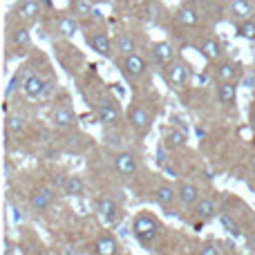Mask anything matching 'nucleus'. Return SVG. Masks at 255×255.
Segmentation results:
<instances>
[{"label":"nucleus","mask_w":255,"mask_h":255,"mask_svg":"<svg viewBox=\"0 0 255 255\" xmlns=\"http://www.w3.org/2000/svg\"><path fill=\"white\" fill-rule=\"evenodd\" d=\"M132 231H134V235H136V240H139V242L148 244V242H152V240L157 238L159 224H157V220H154V217L139 215L134 220V226H132Z\"/></svg>","instance_id":"1"},{"label":"nucleus","mask_w":255,"mask_h":255,"mask_svg":"<svg viewBox=\"0 0 255 255\" xmlns=\"http://www.w3.org/2000/svg\"><path fill=\"white\" fill-rule=\"evenodd\" d=\"M97 208H99V213H101L103 222H106L108 226H115L117 222H119L121 211H119V206H117L115 199H110V197H101V199L97 202Z\"/></svg>","instance_id":"2"},{"label":"nucleus","mask_w":255,"mask_h":255,"mask_svg":"<svg viewBox=\"0 0 255 255\" xmlns=\"http://www.w3.org/2000/svg\"><path fill=\"white\" fill-rule=\"evenodd\" d=\"M188 76H190V72L184 63H172V65H168V70H166L168 83H170L175 90L184 88V85L188 83Z\"/></svg>","instance_id":"3"},{"label":"nucleus","mask_w":255,"mask_h":255,"mask_svg":"<svg viewBox=\"0 0 255 255\" xmlns=\"http://www.w3.org/2000/svg\"><path fill=\"white\" fill-rule=\"evenodd\" d=\"M45 90H47V81H43L40 76H36V74H29V76H27L25 85H22V92H25L29 99H40V97H45Z\"/></svg>","instance_id":"4"},{"label":"nucleus","mask_w":255,"mask_h":255,"mask_svg":"<svg viewBox=\"0 0 255 255\" xmlns=\"http://www.w3.org/2000/svg\"><path fill=\"white\" fill-rule=\"evenodd\" d=\"M99 121H101L103 126H117L119 124V108L115 106L112 101H101V106H99Z\"/></svg>","instance_id":"5"},{"label":"nucleus","mask_w":255,"mask_h":255,"mask_svg":"<svg viewBox=\"0 0 255 255\" xmlns=\"http://www.w3.org/2000/svg\"><path fill=\"white\" fill-rule=\"evenodd\" d=\"M52 199H54V190H49V188L36 190V193L31 195V208H34L36 213H45L49 208V204H52Z\"/></svg>","instance_id":"6"},{"label":"nucleus","mask_w":255,"mask_h":255,"mask_svg":"<svg viewBox=\"0 0 255 255\" xmlns=\"http://www.w3.org/2000/svg\"><path fill=\"white\" fill-rule=\"evenodd\" d=\"M94 251L97 255H117L119 253V244H117V240L112 238V235H101V238L97 240V244H94Z\"/></svg>","instance_id":"7"},{"label":"nucleus","mask_w":255,"mask_h":255,"mask_svg":"<svg viewBox=\"0 0 255 255\" xmlns=\"http://www.w3.org/2000/svg\"><path fill=\"white\" fill-rule=\"evenodd\" d=\"M88 43H90V47H92L97 54H101V56H108V54H110V49H112V43H110V38H108V34H92V36H88Z\"/></svg>","instance_id":"8"},{"label":"nucleus","mask_w":255,"mask_h":255,"mask_svg":"<svg viewBox=\"0 0 255 255\" xmlns=\"http://www.w3.org/2000/svg\"><path fill=\"white\" fill-rule=\"evenodd\" d=\"M115 163H117V170H119L121 175H126V177H130V175H134L136 172V159L132 157L130 152H121L119 157L115 159Z\"/></svg>","instance_id":"9"},{"label":"nucleus","mask_w":255,"mask_h":255,"mask_svg":"<svg viewBox=\"0 0 255 255\" xmlns=\"http://www.w3.org/2000/svg\"><path fill=\"white\" fill-rule=\"evenodd\" d=\"M152 58L157 65H168L175 58V52H172V47L168 43H157L152 47Z\"/></svg>","instance_id":"10"},{"label":"nucleus","mask_w":255,"mask_h":255,"mask_svg":"<svg viewBox=\"0 0 255 255\" xmlns=\"http://www.w3.org/2000/svg\"><path fill=\"white\" fill-rule=\"evenodd\" d=\"M124 70L130 76H141L145 70V63H143V58L136 56V54H128V56H124Z\"/></svg>","instance_id":"11"},{"label":"nucleus","mask_w":255,"mask_h":255,"mask_svg":"<svg viewBox=\"0 0 255 255\" xmlns=\"http://www.w3.org/2000/svg\"><path fill=\"white\" fill-rule=\"evenodd\" d=\"M150 112L145 110L143 106H139V108H134V110L130 112V124H132V128H136V130H145V128L150 126Z\"/></svg>","instance_id":"12"},{"label":"nucleus","mask_w":255,"mask_h":255,"mask_svg":"<svg viewBox=\"0 0 255 255\" xmlns=\"http://www.w3.org/2000/svg\"><path fill=\"white\" fill-rule=\"evenodd\" d=\"M52 124L56 128H72L74 126V112L67 108H56L52 115Z\"/></svg>","instance_id":"13"},{"label":"nucleus","mask_w":255,"mask_h":255,"mask_svg":"<svg viewBox=\"0 0 255 255\" xmlns=\"http://www.w3.org/2000/svg\"><path fill=\"white\" fill-rule=\"evenodd\" d=\"M238 76H240V65L238 63H233V61H226V63H222V65L217 67V79L220 81H233L235 83Z\"/></svg>","instance_id":"14"},{"label":"nucleus","mask_w":255,"mask_h":255,"mask_svg":"<svg viewBox=\"0 0 255 255\" xmlns=\"http://www.w3.org/2000/svg\"><path fill=\"white\" fill-rule=\"evenodd\" d=\"M179 199L186 204V206H195V204L199 202V190H197V186L184 184V186L179 188Z\"/></svg>","instance_id":"15"},{"label":"nucleus","mask_w":255,"mask_h":255,"mask_svg":"<svg viewBox=\"0 0 255 255\" xmlns=\"http://www.w3.org/2000/svg\"><path fill=\"white\" fill-rule=\"evenodd\" d=\"M195 213H197L199 220H211V217H215V202L213 199H199L195 204Z\"/></svg>","instance_id":"16"},{"label":"nucleus","mask_w":255,"mask_h":255,"mask_svg":"<svg viewBox=\"0 0 255 255\" xmlns=\"http://www.w3.org/2000/svg\"><path fill=\"white\" fill-rule=\"evenodd\" d=\"M177 20L186 27H195L199 22V13L195 11L193 7H181L179 11H177Z\"/></svg>","instance_id":"17"},{"label":"nucleus","mask_w":255,"mask_h":255,"mask_svg":"<svg viewBox=\"0 0 255 255\" xmlns=\"http://www.w3.org/2000/svg\"><path fill=\"white\" fill-rule=\"evenodd\" d=\"M202 54H204V58H206V61H215V58L222 54V45L217 43L215 38H206L202 43Z\"/></svg>","instance_id":"18"},{"label":"nucleus","mask_w":255,"mask_h":255,"mask_svg":"<svg viewBox=\"0 0 255 255\" xmlns=\"http://www.w3.org/2000/svg\"><path fill=\"white\" fill-rule=\"evenodd\" d=\"M76 31H79V22L74 16H63L58 20V34L61 36H74Z\"/></svg>","instance_id":"19"},{"label":"nucleus","mask_w":255,"mask_h":255,"mask_svg":"<svg viewBox=\"0 0 255 255\" xmlns=\"http://www.w3.org/2000/svg\"><path fill=\"white\" fill-rule=\"evenodd\" d=\"M217 97L222 103H233L235 101V83L233 81H222L217 88Z\"/></svg>","instance_id":"20"},{"label":"nucleus","mask_w":255,"mask_h":255,"mask_svg":"<svg viewBox=\"0 0 255 255\" xmlns=\"http://www.w3.org/2000/svg\"><path fill=\"white\" fill-rule=\"evenodd\" d=\"M115 45H117V52H121L124 56L134 54V38H132L130 34H119L115 40Z\"/></svg>","instance_id":"21"},{"label":"nucleus","mask_w":255,"mask_h":255,"mask_svg":"<svg viewBox=\"0 0 255 255\" xmlns=\"http://www.w3.org/2000/svg\"><path fill=\"white\" fill-rule=\"evenodd\" d=\"M38 9H40V4H38V0H22V4L18 7V16L20 18H36L38 16Z\"/></svg>","instance_id":"22"},{"label":"nucleus","mask_w":255,"mask_h":255,"mask_svg":"<svg viewBox=\"0 0 255 255\" xmlns=\"http://www.w3.org/2000/svg\"><path fill=\"white\" fill-rule=\"evenodd\" d=\"M231 11H233V16L247 18L253 13V4H251V0H233L231 2Z\"/></svg>","instance_id":"23"},{"label":"nucleus","mask_w":255,"mask_h":255,"mask_svg":"<svg viewBox=\"0 0 255 255\" xmlns=\"http://www.w3.org/2000/svg\"><path fill=\"white\" fill-rule=\"evenodd\" d=\"M65 190L67 195H74V197H79V195H83L85 190V184L79 179V177H67V184H65Z\"/></svg>","instance_id":"24"},{"label":"nucleus","mask_w":255,"mask_h":255,"mask_svg":"<svg viewBox=\"0 0 255 255\" xmlns=\"http://www.w3.org/2000/svg\"><path fill=\"white\" fill-rule=\"evenodd\" d=\"M157 202L161 204V206H170V204L175 202V190H172L170 186H161V188L157 190Z\"/></svg>","instance_id":"25"},{"label":"nucleus","mask_w":255,"mask_h":255,"mask_svg":"<svg viewBox=\"0 0 255 255\" xmlns=\"http://www.w3.org/2000/svg\"><path fill=\"white\" fill-rule=\"evenodd\" d=\"M238 31H240V36H242V38L255 40V20H244V22H240Z\"/></svg>","instance_id":"26"},{"label":"nucleus","mask_w":255,"mask_h":255,"mask_svg":"<svg viewBox=\"0 0 255 255\" xmlns=\"http://www.w3.org/2000/svg\"><path fill=\"white\" fill-rule=\"evenodd\" d=\"M11 43L18 45V47H27V45L31 43L29 31H27V29H16V31L11 34Z\"/></svg>","instance_id":"27"},{"label":"nucleus","mask_w":255,"mask_h":255,"mask_svg":"<svg viewBox=\"0 0 255 255\" xmlns=\"http://www.w3.org/2000/svg\"><path fill=\"white\" fill-rule=\"evenodd\" d=\"M220 222H222V224H224V229L229 231L231 235H240V226H238V222H235L231 215H226V213H222V215H220Z\"/></svg>","instance_id":"28"},{"label":"nucleus","mask_w":255,"mask_h":255,"mask_svg":"<svg viewBox=\"0 0 255 255\" xmlns=\"http://www.w3.org/2000/svg\"><path fill=\"white\" fill-rule=\"evenodd\" d=\"M90 13H92L90 0H74V16H90Z\"/></svg>","instance_id":"29"},{"label":"nucleus","mask_w":255,"mask_h":255,"mask_svg":"<svg viewBox=\"0 0 255 255\" xmlns=\"http://www.w3.org/2000/svg\"><path fill=\"white\" fill-rule=\"evenodd\" d=\"M7 130L9 132H22L25 130V119H22V117H9L7 119Z\"/></svg>","instance_id":"30"},{"label":"nucleus","mask_w":255,"mask_h":255,"mask_svg":"<svg viewBox=\"0 0 255 255\" xmlns=\"http://www.w3.org/2000/svg\"><path fill=\"white\" fill-rule=\"evenodd\" d=\"M168 143L170 145H184L186 143V134L179 130H172L170 134H168Z\"/></svg>","instance_id":"31"},{"label":"nucleus","mask_w":255,"mask_h":255,"mask_svg":"<svg viewBox=\"0 0 255 255\" xmlns=\"http://www.w3.org/2000/svg\"><path fill=\"white\" fill-rule=\"evenodd\" d=\"M18 83H20V79H18V74H16V76H13V79H11V81H9V88H7V90H4V97H7V99H9V97H11V94H13V92H16Z\"/></svg>","instance_id":"32"},{"label":"nucleus","mask_w":255,"mask_h":255,"mask_svg":"<svg viewBox=\"0 0 255 255\" xmlns=\"http://www.w3.org/2000/svg\"><path fill=\"white\" fill-rule=\"evenodd\" d=\"M9 211H11V222H13V224H20V222H22V211H20V208L9 206Z\"/></svg>","instance_id":"33"},{"label":"nucleus","mask_w":255,"mask_h":255,"mask_svg":"<svg viewBox=\"0 0 255 255\" xmlns=\"http://www.w3.org/2000/svg\"><path fill=\"white\" fill-rule=\"evenodd\" d=\"M65 184H67V177L54 175V188H65Z\"/></svg>","instance_id":"34"},{"label":"nucleus","mask_w":255,"mask_h":255,"mask_svg":"<svg viewBox=\"0 0 255 255\" xmlns=\"http://www.w3.org/2000/svg\"><path fill=\"white\" fill-rule=\"evenodd\" d=\"M202 255H220V253H217V249L213 244H206V247H202Z\"/></svg>","instance_id":"35"},{"label":"nucleus","mask_w":255,"mask_h":255,"mask_svg":"<svg viewBox=\"0 0 255 255\" xmlns=\"http://www.w3.org/2000/svg\"><path fill=\"white\" fill-rule=\"evenodd\" d=\"M106 141H108L110 145H119V143H121V136H119V134H106Z\"/></svg>","instance_id":"36"},{"label":"nucleus","mask_w":255,"mask_h":255,"mask_svg":"<svg viewBox=\"0 0 255 255\" xmlns=\"http://www.w3.org/2000/svg\"><path fill=\"white\" fill-rule=\"evenodd\" d=\"M157 163H166V148H157Z\"/></svg>","instance_id":"37"},{"label":"nucleus","mask_w":255,"mask_h":255,"mask_svg":"<svg viewBox=\"0 0 255 255\" xmlns=\"http://www.w3.org/2000/svg\"><path fill=\"white\" fill-rule=\"evenodd\" d=\"M244 85H247V88H253V85H255L253 76H247V79H244Z\"/></svg>","instance_id":"38"},{"label":"nucleus","mask_w":255,"mask_h":255,"mask_svg":"<svg viewBox=\"0 0 255 255\" xmlns=\"http://www.w3.org/2000/svg\"><path fill=\"white\" fill-rule=\"evenodd\" d=\"M52 90H54V83H52V81H47V90H45V97H49V94H52Z\"/></svg>","instance_id":"39"},{"label":"nucleus","mask_w":255,"mask_h":255,"mask_svg":"<svg viewBox=\"0 0 255 255\" xmlns=\"http://www.w3.org/2000/svg\"><path fill=\"white\" fill-rule=\"evenodd\" d=\"M65 255H81V253H79V251H76V249L67 247V249H65Z\"/></svg>","instance_id":"40"},{"label":"nucleus","mask_w":255,"mask_h":255,"mask_svg":"<svg viewBox=\"0 0 255 255\" xmlns=\"http://www.w3.org/2000/svg\"><path fill=\"white\" fill-rule=\"evenodd\" d=\"M251 128H253V130H255V115L251 117Z\"/></svg>","instance_id":"41"},{"label":"nucleus","mask_w":255,"mask_h":255,"mask_svg":"<svg viewBox=\"0 0 255 255\" xmlns=\"http://www.w3.org/2000/svg\"><path fill=\"white\" fill-rule=\"evenodd\" d=\"M251 242L255 244V231H253V233H251Z\"/></svg>","instance_id":"42"},{"label":"nucleus","mask_w":255,"mask_h":255,"mask_svg":"<svg viewBox=\"0 0 255 255\" xmlns=\"http://www.w3.org/2000/svg\"><path fill=\"white\" fill-rule=\"evenodd\" d=\"M251 163H253V170H255V157H253V159H251Z\"/></svg>","instance_id":"43"}]
</instances>
